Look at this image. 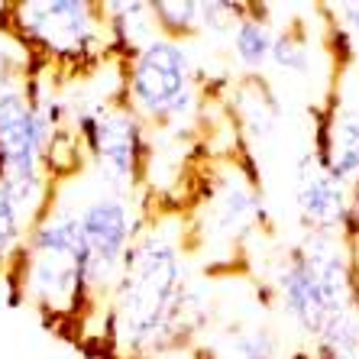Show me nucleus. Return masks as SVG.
I'll use <instances>...</instances> for the list:
<instances>
[{"instance_id": "a211bd4d", "label": "nucleus", "mask_w": 359, "mask_h": 359, "mask_svg": "<svg viewBox=\"0 0 359 359\" xmlns=\"http://www.w3.org/2000/svg\"><path fill=\"white\" fill-rule=\"evenodd\" d=\"M26 233H29V224L20 217V210L13 208L7 188L0 182V282L17 269L20 252H23Z\"/></svg>"}, {"instance_id": "0eeeda50", "label": "nucleus", "mask_w": 359, "mask_h": 359, "mask_svg": "<svg viewBox=\"0 0 359 359\" xmlns=\"http://www.w3.org/2000/svg\"><path fill=\"white\" fill-rule=\"evenodd\" d=\"M188 224V250H208L210 262L214 252H224V262L233 259V252L246 250V243L266 224V198L256 184L250 165L236 159L220 162L210 172L204 191L198 194V208Z\"/></svg>"}, {"instance_id": "6ab92c4d", "label": "nucleus", "mask_w": 359, "mask_h": 359, "mask_svg": "<svg viewBox=\"0 0 359 359\" xmlns=\"http://www.w3.org/2000/svg\"><path fill=\"white\" fill-rule=\"evenodd\" d=\"M359 353V311H346L320 330L314 340L318 359H353Z\"/></svg>"}, {"instance_id": "aec40b11", "label": "nucleus", "mask_w": 359, "mask_h": 359, "mask_svg": "<svg viewBox=\"0 0 359 359\" xmlns=\"http://www.w3.org/2000/svg\"><path fill=\"white\" fill-rule=\"evenodd\" d=\"M337 26L350 39H359V0H350V4H340L337 7Z\"/></svg>"}, {"instance_id": "9b49d317", "label": "nucleus", "mask_w": 359, "mask_h": 359, "mask_svg": "<svg viewBox=\"0 0 359 359\" xmlns=\"http://www.w3.org/2000/svg\"><path fill=\"white\" fill-rule=\"evenodd\" d=\"M311 156L327 175L353 191L359 184V107L327 104L314 110Z\"/></svg>"}, {"instance_id": "7ed1b4c3", "label": "nucleus", "mask_w": 359, "mask_h": 359, "mask_svg": "<svg viewBox=\"0 0 359 359\" xmlns=\"http://www.w3.org/2000/svg\"><path fill=\"white\" fill-rule=\"evenodd\" d=\"M266 282L285 320L311 343L330 320L359 311V259L346 236L301 233V240L276 252Z\"/></svg>"}, {"instance_id": "f03ea898", "label": "nucleus", "mask_w": 359, "mask_h": 359, "mask_svg": "<svg viewBox=\"0 0 359 359\" xmlns=\"http://www.w3.org/2000/svg\"><path fill=\"white\" fill-rule=\"evenodd\" d=\"M88 266L91 252L75 210L55 191L49 210L29 226L17 269L0 282V288L7 304H29L49 324H81L94 314Z\"/></svg>"}, {"instance_id": "412c9836", "label": "nucleus", "mask_w": 359, "mask_h": 359, "mask_svg": "<svg viewBox=\"0 0 359 359\" xmlns=\"http://www.w3.org/2000/svg\"><path fill=\"white\" fill-rule=\"evenodd\" d=\"M346 240H350L353 252L359 259V184L353 188V214H350V230H346Z\"/></svg>"}, {"instance_id": "2eb2a0df", "label": "nucleus", "mask_w": 359, "mask_h": 359, "mask_svg": "<svg viewBox=\"0 0 359 359\" xmlns=\"http://www.w3.org/2000/svg\"><path fill=\"white\" fill-rule=\"evenodd\" d=\"M278 337L269 324L240 320L230 324L210 343V359H276Z\"/></svg>"}, {"instance_id": "f257e3e1", "label": "nucleus", "mask_w": 359, "mask_h": 359, "mask_svg": "<svg viewBox=\"0 0 359 359\" xmlns=\"http://www.w3.org/2000/svg\"><path fill=\"white\" fill-rule=\"evenodd\" d=\"M182 210H152L104 298V340L126 359H156L182 350L208 327L210 288L188 266Z\"/></svg>"}, {"instance_id": "9d476101", "label": "nucleus", "mask_w": 359, "mask_h": 359, "mask_svg": "<svg viewBox=\"0 0 359 359\" xmlns=\"http://www.w3.org/2000/svg\"><path fill=\"white\" fill-rule=\"evenodd\" d=\"M294 210L304 233H337L346 236L353 214V191L337 178H330L318 159L308 152L298 156L294 165Z\"/></svg>"}, {"instance_id": "1a4fd4ad", "label": "nucleus", "mask_w": 359, "mask_h": 359, "mask_svg": "<svg viewBox=\"0 0 359 359\" xmlns=\"http://www.w3.org/2000/svg\"><path fill=\"white\" fill-rule=\"evenodd\" d=\"M52 133L33 104L29 75L0 68V178L33 182L46 175V149Z\"/></svg>"}, {"instance_id": "20e7f679", "label": "nucleus", "mask_w": 359, "mask_h": 359, "mask_svg": "<svg viewBox=\"0 0 359 359\" xmlns=\"http://www.w3.org/2000/svg\"><path fill=\"white\" fill-rule=\"evenodd\" d=\"M120 68V100L152 133L178 136L198 120L204 78L188 42L156 36Z\"/></svg>"}, {"instance_id": "39448f33", "label": "nucleus", "mask_w": 359, "mask_h": 359, "mask_svg": "<svg viewBox=\"0 0 359 359\" xmlns=\"http://www.w3.org/2000/svg\"><path fill=\"white\" fill-rule=\"evenodd\" d=\"M0 23L49 65L81 72L110 62L100 4L94 0H17L4 7Z\"/></svg>"}, {"instance_id": "6e6552de", "label": "nucleus", "mask_w": 359, "mask_h": 359, "mask_svg": "<svg viewBox=\"0 0 359 359\" xmlns=\"http://www.w3.org/2000/svg\"><path fill=\"white\" fill-rule=\"evenodd\" d=\"M68 204L75 210L88 252H91L88 285H91L94 311H100L104 298L117 282L120 269H123L126 252H130V246L140 236L142 224L149 220L152 210L146 208L142 191H117V188H107L100 182Z\"/></svg>"}, {"instance_id": "f8f14e48", "label": "nucleus", "mask_w": 359, "mask_h": 359, "mask_svg": "<svg viewBox=\"0 0 359 359\" xmlns=\"http://www.w3.org/2000/svg\"><path fill=\"white\" fill-rule=\"evenodd\" d=\"M104 36H107L110 62H130L146 42L156 39V23L149 13V0H107L100 4Z\"/></svg>"}, {"instance_id": "ddd939ff", "label": "nucleus", "mask_w": 359, "mask_h": 359, "mask_svg": "<svg viewBox=\"0 0 359 359\" xmlns=\"http://www.w3.org/2000/svg\"><path fill=\"white\" fill-rule=\"evenodd\" d=\"M226 39H230V52H233L236 65H240L250 78H259V72L269 65V55H272L276 26L269 23L262 7L246 4L243 17L233 23V29H230Z\"/></svg>"}, {"instance_id": "4be33fe9", "label": "nucleus", "mask_w": 359, "mask_h": 359, "mask_svg": "<svg viewBox=\"0 0 359 359\" xmlns=\"http://www.w3.org/2000/svg\"><path fill=\"white\" fill-rule=\"evenodd\" d=\"M4 7H7V4H0V13H4Z\"/></svg>"}, {"instance_id": "dca6fc26", "label": "nucleus", "mask_w": 359, "mask_h": 359, "mask_svg": "<svg viewBox=\"0 0 359 359\" xmlns=\"http://www.w3.org/2000/svg\"><path fill=\"white\" fill-rule=\"evenodd\" d=\"M156 33L175 42H191L204 36L201 0H149Z\"/></svg>"}, {"instance_id": "f3484780", "label": "nucleus", "mask_w": 359, "mask_h": 359, "mask_svg": "<svg viewBox=\"0 0 359 359\" xmlns=\"http://www.w3.org/2000/svg\"><path fill=\"white\" fill-rule=\"evenodd\" d=\"M269 65L276 68L278 75L311 78V72H314V49H311V36L304 33V29H298V26L276 29V42H272Z\"/></svg>"}, {"instance_id": "4468645a", "label": "nucleus", "mask_w": 359, "mask_h": 359, "mask_svg": "<svg viewBox=\"0 0 359 359\" xmlns=\"http://www.w3.org/2000/svg\"><path fill=\"white\" fill-rule=\"evenodd\" d=\"M233 110H236V126L243 130L246 142H259V146H266L272 140L278 117H282L276 94H272V88L262 78H246L236 88Z\"/></svg>"}, {"instance_id": "423d86ee", "label": "nucleus", "mask_w": 359, "mask_h": 359, "mask_svg": "<svg viewBox=\"0 0 359 359\" xmlns=\"http://www.w3.org/2000/svg\"><path fill=\"white\" fill-rule=\"evenodd\" d=\"M68 126L84 152V168H91L100 184L117 191H140L152 162L156 133L123 100L68 107Z\"/></svg>"}]
</instances>
